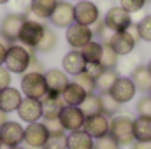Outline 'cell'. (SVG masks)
Returning a JSON list of instances; mask_svg holds the SVG:
<instances>
[{
	"label": "cell",
	"instance_id": "603a6c76",
	"mask_svg": "<svg viewBox=\"0 0 151 149\" xmlns=\"http://www.w3.org/2000/svg\"><path fill=\"white\" fill-rule=\"evenodd\" d=\"M134 139L137 142L151 140V116H137L134 119Z\"/></svg>",
	"mask_w": 151,
	"mask_h": 149
},
{
	"label": "cell",
	"instance_id": "4fadbf2b",
	"mask_svg": "<svg viewBox=\"0 0 151 149\" xmlns=\"http://www.w3.org/2000/svg\"><path fill=\"white\" fill-rule=\"evenodd\" d=\"M18 116L23 123L30 125V123H37L42 119V104L37 98H28V97H23L19 107H18Z\"/></svg>",
	"mask_w": 151,
	"mask_h": 149
},
{
	"label": "cell",
	"instance_id": "277c9868",
	"mask_svg": "<svg viewBox=\"0 0 151 149\" xmlns=\"http://www.w3.org/2000/svg\"><path fill=\"white\" fill-rule=\"evenodd\" d=\"M44 30H46V25H44V23H40L37 19L27 18L25 23H23V27H21V30H19L18 40L21 42V46H25V47L35 51V47L39 46V42L44 37Z\"/></svg>",
	"mask_w": 151,
	"mask_h": 149
},
{
	"label": "cell",
	"instance_id": "2e32d148",
	"mask_svg": "<svg viewBox=\"0 0 151 149\" xmlns=\"http://www.w3.org/2000/svg\"><path fill=\"white\" fill-rule=\"evenodd\" d=\"M44 81H46V88H47V93L49 95H56L60 97L62 91L67 88V84L70 82L67 74L63 70H58V69H51L47 72H44Z\"/></svg>",
	"mask_w": 151,
	"mask_h": 149
},
{
	"label": "cell",
	"instance_id": "7dc6e473",
	"mask_svg": "<svg viewBox=\"0 0 151 149\" xmlns=\"http://www.w3.org/2000/svg\"><path fill=\"white\" fill-rule=\"evenodd\" d=\"M11 0H0V5H5V4H9Z\"/></svg>",
	"mask_w": 151,
	"mask_h": 149
},
{
	"label": "cell",
	"instance_id": "cb8c5ba5",
	"mask_svg": "<svg viewBox=\"0 0 151 149\" xmlns=\"http://www.w3.org/2000/svg\"><path fill=\"white\" fill-rule=\"evenodd\" d=\"M93 139L84 132L77 130L67 135V149H93Z\"/></svg>",
	"mask_w": 151,
	"mask_h": 149
},
{
	"label": "cell",
	"instance_id": "ab89813d",
	"mask_svg": "<svg viewBox=\"0 0 151 149\" xmlns=\"http://www.w3.org/2000/svg\"><path fill=\"white\" fill-rule=\"evenodd\" d=\"M99 35H100V42H102V44H109V40H111V37L114 35V32L109 30L104 23H100V25H99Z\"/></svg>",
	"mask_w": 151,
	"mask_h": 149
},
{
	"label": "cell",
	"instance_id": "ffe728a7",
	"mask_svg": "<svg viewBox=\"0 0 151 149\" xmlns=\"http://www.w3.org/2000/svg\"><path fill=\"white\" fill-rule=\"evenodd\" d=\"M88 93L79 86V84H76V82H69L67 84V88L62 91V95H60V98H62V102H63V105H70V107H79L81 104H83V100H84V97H86Z\"/></svg>",
	"mask_w": 151,
	"mask_h": 149
},
{
	"label": "cell",
	"instance_id": "ac0fdd59",
	"mask_svg": "<svg viewBox=\"0 0 151 149\" xmlns=\"http://www.w3.org/2000/svg\"><path fill=\"white\" fill-rule=\"evenodd\" d=\"M23 100V93L18 90V88H12V86H7L5 90L0 91V111L4 112H16L19 104Z\"/></svg>",
	"mask_w": 151,
	"mask_h": 149
},
{
	"label": "cell",
	"instance_id": "f6af8a7d",
	"mask_svg": "<svg viewBox=\"0 0 151 149\" xmlns=\"http://www.w3.org/2000/svg\"><path fill=\"white\" fill-rule=\"evenodd\" d=\"M7 119H9V117H7V112L0 111V126H2V125H4V123L7 121Z\"/></svg>",
	"mask_w": 151,
	"mask_h": 149
},
{
	"label": "cell",
	"instance_id": "44dd1931",
	"mask_svg": "<svg viewBox=\"0 0 151 149\" xmlns=\"http://www.w3.org/2000/svg\"><path fill=\"white\" fill-rule=\"evenodd\" d=\"M40 104H42V119H55L63 109L62 98L56 95H49V93H46V97L40 100Z\"/></svg>",
	"mask_w": 151,
	"mask_h": 149
},
{
	"label": "cell",
	"instance_id": "8d00e7d4",
	"mask_svg": "<svg viewBox=\"0 0 151 149\" xmlns=\"http://www.w3.org/2000/svg\"><path fill=\"white\" fill-rule=\"evenodd\" d=\"M93 149H119V144L114 140L111 135H106V137L95 139V142H93Z\"/></svg>",
	"mask_w": 151,
	"mask_h": 149
},
{
	"label": "cell",
	"instance_id": "83f0119b",
	"mask_svg": "<svg viewBox=\"0 0 151 149\" xmlns=\"http://www.w3.org/2000/svg\"><path fill=\"white\" fill-rule=\"evenodd\" d=\"M79 109L83 111V114L88 117V116H93V114H99L102 112V104H100V95L97 93H88L83 100V104L79 105Z\"/></svg>",
	"mask_w": 151,
	"mask_h": 149
},
{
	"label": "cell",
	"instance_id": "52a82bcc",
	"mask_svg": "<svg viewBox=\"0 0 151 149\" xmlns=\"http://www.w3.org/2000/svg\"><path fill=\"white\" fill-rule=\"evenodd\" d=\"M25 19H27V16H23V14H14V12L5 14L0 21V35L9 44H14L19 37V30H21Z\"/></svg>",
	"mask_w": 151,
	"mask_h": 149
},
{
	"label": "cell",
	"instance_id": "f1b7e54d",
	"mask_svg": "<svg viewBox=\"0 0 151 149\" xmlns=\"http://www.w3.org/2000/svg\"><path fill=\"white\" fill-rule=\"evenodd\" d=\"M56 44H58L56 34H55L49 27H46L44 37H42V40L39 42V46L35 47V51H37V53H49V51H53V49L56 47Z\"/></svg>",
	"mask_w": 151,
	"mask_h": 149
},
{
	"label": "cell",
	"instance_id": "7bdbcfd3",
	"mask_svg": "<svg viewBox=\"0 0 151 149\" xmlns=\"http://www.w3.org/2000/svg\"><path fill=\"white\" fill-rule=\"evenodd\" d=\"M102 70H104V69H102L99 63H90V65H86V72L91 75V77H97Z\"/></svg>",
	"mask_w": 151,
	"mask_h": 149
},
{
	"label": "cell",
	"instance_id": "c3c4849f",
	"mask_svg": "<svg viewBox=\"0 0 151 149\" xmlns=\"http://www.w3.org/2000/svg\"><path fill=\"white\" fill-rule=\"evenodd\" d=\"M146 67H148V72H150V74H151V60H150V63H148Z\"/></svg>",
	"mask_w": 151,
	"mask_h": 149
},
{
	"label": "cell",
	"instance_id": "ee69618b",
	"mask_svg": "<svg viewBox=\"0 0 151 149\" xmlns=\"http://www.w3.org/2000/svg\"><path fill=\"white\" fill-rule=\"evenodd\" d=\"M132 149H151V140L150 142H134L132 144Z\"/></svg>",
	"mask_w": 151,
	"mask_h": 149
},
{
	"label": "cell",
	"instance_id": "816d5d0a",
	"mask_svg": "<svg viewBox=\"0 0 151 149\" xmlns=\"http://www.w3.org/2000/svg\"><path fill=\"white\" fill-rule=\"evenodd\" d=\"M77 2H79V0H77Z\"/></svg>",
	"mask_w": 151,
	"mask_h": 149
},
{
	"label": "cell",
	"instance_id": "e575fe53",
	"mask_svg": "<svg viewBox=\"0 0 151 149\" xmlns=\"http://www.w3.org/2000/svg\"><path fill=\"white\" fill-rule=\"evenodd\" d=\"M9 9L14 14L28 16L30 14V0H11L9 2Z\"/></svg>",
	"mask_w": 151,
	"mask_h": 149
},
{
	"label": "cell",
	"instance_id": "74e56055",
	"mask_svg": "<svg viewBox=\"0 0 151 149\" xmlns=\"http://www.w3.org/2000/svg\"><path fill=\"white\" fill-rule=\"evenodd\" d=\"M135 111L139 116H151V97H142L137 102Z\"/></svg>",
	"mask_w": 151,
	"mask_h": 149
},
{
	"label": "cell",
	"instance_id": "1f68e13d",
	"mask_svg": "<svg viewBox=\"0 0 151 149\" xmlns=\"http://www.w3.org/2000/svg\"><path fill=\"white\" fill-rule=\"evenodd\" d=\"M42 149H67V135L65 132L60 133H49L46 144Z\"/></svg>",
	"mask_w": 151,
	"mask_h": 149
},
{
	"label": "cell",
	"instance_id": "d6a6232c",
	"mask_svg": "<svg viewBox=\"0 0 151 149\" xmlns=\"http://www.w3.org/2000/svg\"><path fill=\"white\" fill-rule=\"evenodd\" d=\"M72 82L79 84L86 93H95V77H91L86 70H84V72H81V74H77V75H74Z\"/></svg>",
	"mask_w": 151,
	"mask_h": 149
},
{
	"label": "cell",
	"instance_id": "f35d334b",
	"mask_svg": "<svg viewBox=\"0 0 151 149\" xmlns=\"http://www.w3.org/2000/svg\"><path fill=\"white\" fill-rule=\"evenodd\" d=\"M42 123H44V126L47 128L49 133H60V132H65L58 117H55V119H42Z\"/></svg>",
	"mask_w": 151,
	"mask_h": 149
},
{
	"label": "cell",
	"instance_id": "30bf717a",
	"mask_svg": "<svg viewBox=\"0 0 151 149\" xmlns=\"http://www.w3.org/2000/svg\"><path fill=\"white\" fill-rule=\"evenodd\" d=\"M109 126H111V117H107L106 114L99 112V114L88 116L84 119L83 130L95 140V139H100V137L109 135Z\"/></svg>",
	"mask_w": 151,
	"mask_h": 149
},
{
	"label": "cell",
	"instance_id": "bcb514c9",
	"mask_svg": "<svg viewBox=\"0 0 151 149\" xmlns=\"http://www.w3.org/2000/svg\"><path fill=\"white\" fill-rule=\"evenodd\" d=\"M5 149H27V148H23V146H14V148H5Z\"/></svg>",
	"mask_w": 151,
	"mask_h": 149
},
{
	"label": "cell",
	"instance_id": "681fc988",
	"mask_svg": "<svg viewBox=\"0 0 151 149\" xmlns=\"http://www.w3.org/2000/svg\"><path fill=\"white\" fill-rule=\"evenodd\" d=\"M0 149H4V144H2V139H0Z\"/></svg>",
	"mask_w": 151,
	"mask_h": 149
},
{
	"label": "cell",
	"instance_id": "7a4b0ae2",
	"mask_svg": "<svg viewBox=\"0 0 151 149\" xmlns=\"http://www.w3.org/2000/svg\"><path fill=\"white\" fill-rule=\"evenodd\" d=\"M109 135L119 146H128L134 144V119L130 116H114L111 117V126H109Z\"/></svg>",
	"mask_w": 151,
	"mask_h": 149
},
{
	"label": "cell",
	"instance_id": "ba28073f",
	"mask_svg": "<svg viewBox=\"0 0 151 149\" xmlns=\"http://www.w3.org/2000/svg\"><path fill=\"white\" fill-rule=\"evenodd\" d=\"M23 135H25V126L19 121H11L7 119L0 126V139L4 148H14L23 144Z\"/></svg>",
	"mask_w": 151,
	"mask_h": 149
},
{
	"label": "cell",
	"instance_id": "d590c367",
	"mask_svg": "<svg viewBox=\"0 0 151 149\" xmlns=\"http://www.w3.org/2000/svg\"><path fill=\"white\" fill-rule=\"evenodd\" d=\"M148 0H119V7L125 9L128 14H134V12H139L144 5H146Z\"/></svg>",
	"mask_w": 151,
	"mask_h": 149
},
{
	"label": "cell",
	"instance_id": "5b68a950",
	"mask_svg": "<svg viewBox=\"0 0 151 149\" xmlns=\"http://www.w3.org/2000/svg\"><path fill=\"white\" fill-rule=\"evenodd\" d=\"M99 19H100V11L95 2L79 0L74 5V23L91 27V25H97Z\"/></svg>",
	"mask_w": 151,
	"mask_h": 149
},
{
	"label": "cell",
	"instance_id": "7402d4cb",
	"mask_svg": "<svg viewBox=\"0 0 151 149\" xmlns=\"http://www.w3.org/2000/svg\"><path fill=\"white\" fill-rule=\"evenodd\" d=\"M118 70L116 69H104L100 74L95 77V90L102 95V93H109L111 88L114 86V82L118 81Z\"/></svg>",
	"mask_w": 151,
	"mask_h": 149
},
{
	"label": "cell",
	"instance_id": "4316f807",
	"mask_svg": "<svg viewBox=\"0 0 151 149\" xmlns=\"http://www.w3.org/2000/svg\"><path fill=\"white\" fill-rule=\"evenodd\" d=\"M130 81L134 82L135 90H139V91H151V74L148 72V67L139 65L132 72Z\"/></svg>",
	"mask_w": 151,
	"mask_h": 149
},
{
	"label": "cell",
	"instance_id": "f907efd6",
	"mask_svg": "<svg viewBox=\"0 0 151 149\" xmlns=\"http://www.w3.org/2000/svg\"><path fill=\"white\" fill-rule=\"evenodd\" d=\"M150 97H151V91H150Z\"/></svg>",
	"mask_w": 151,
	"mask_h": 149
},
{
	"label": "cell",
	"instance_id": "9c48e42d",
	"mask_svg": "<svg viewBox=\"0 0 151 149\" xmlns=\"http://www.w3.org/2000/svg\"><path fill=\"white\" fill-rule=\"evenodd\" d=\"M132 14H128L125 9L118 7H109L106 16H104V25L113 30V32H125L132 25Z\"/></svg>",
	"mask_w": 151,
	"mask_h": 149
},
{
	"label": "cell",
	"instance_id": "f546056e",
	"mask_svg": "<svg viewBox=\"0 0 151 149\" xmlns=\"http://www.w3.org/2000/svg\"><path fill=\"white\" fill-rule=\"evenodd\" d=\"M118 54L113 51V47L109 44H104V49H102V56H100V62L99 65L102 69H116L118 67Z\"/></svg>",
	"mask_w": 151,
	"mask_h": 149
},
{
	"label": "cell",
	"instance_id": "7c38bea8",
	"mask_svg": "<svg viewBox=\"0 0 151 149\" xmlns=\"http://www.w3.org/2000/svg\"><path fill=\"white\" fill-rule=\"evenodd\" d=\"M65 39H67V42H69V46L72 49H81L90 40H93V30L90 27H84V25H79V23H72L67 28V32H65Z\"/></svg>",
	"mask_w": 151,
	"mask_h": 149
},
{
	"label": "cell",
	"instance_id": "5bb4252c",
	"mask_svg": "<svg viewBox=\"0 0 151 149\" xmlns=\"http://www.w3.org/2000/svg\"><path fill=\"white\" fill-rule=\"evenodd\" d=\"M49 21L58 28H69L74 23V5L60 0L53 11V14L49 16Z\"/></svg>",
	"mask_w": 151,
	"mask_h": 149
},
{
	"label": "cell",
	"instance_id": "6da1fadb",
	"mask_svg": "<svg viewBox=\"0 0 151 149\" xmlns=\"http://www.w3.org/2000/svg\"><path fill=\"white\" fill-rule=\"evenodd\" d=\"M32 54H34V49H28V47L18 46V44H11L7 47L4 67L11 74H25V72H28Z\"/></svg>",
	"mask_w": 151,
	"mask_h": 149
},
{
	"label": "cell",
	"instance_id": "8fae6325",
	"mask_svg": "<svg viewBox=\"0 0 151 149\" xmlns=\"http://www.w3.org/2000/svg\"><path fill=\"white\" fill-rule=\"evenodd\" d=\"M58 119L63 126L65 132H77V130H83L84 126V119L86 116L83 114V111L79 107H70V105H63V109L58 114Z\"/></svg>",
	"mask_w": 151,
	"mask_h": 149
},
{
	"label": "cell",
	"instance_id": "e0dca14e",
	"mask_svg": "<svg viewBox=\"0 0 151 149\" xmlns=\"http://www.w3.org/2000/svg\"><path fill=\"white\" fill-rule=\"evenodd\" d=\"M135 39L132 37L127 30L125 32H114V35L109 40V46L113 47V51L118 56H127V54H132L134 49H135Z\"/></svg>",
	"mask_w": 151,
	"mask_h": 149
},
{
	"label": "cell",
	"instance_id": "4dcf8cb0",
	"mask_svg": "<svg viewBox=\"0 0 151 149\" xmlns=\"http://www.w3.org/2000/svg\"><path fill=\"white\" fill-rule=\"evenodd\" d=\"M100 104H102V114H106L107 117L118 114L119 109H121V104H118L109 93H102L100 95Z\"/></svg>",
	"mask_w": 151,
	"mask_h": 149
},
{
	"label": "cell",
	"instance_id": "3957f363",
	"mask_svg": "<svg viewBox=\"0 0 151 149\" xmlns=\"http://www.w3.org/2000/svg\"><path fill=\"white\" fill-rule=\"evenodd\" d=\"M19 91L23 93V97L28 98H37L42 100L47 93L46 88V81L42 72H25L21 75V82H19Z\"/></svg>",
	"mask_w": 151,
	"mask_h": 149
},
{
	"label": "cell",
	"instance_id": "60d3db41",
	"mask_svg": "<svg viewBox=\"0 0 151 149\" xmlns=\"http://www.w3.org/2000/svg\"><path fill=\"white\" fill-rule=\"evenodd\" d=\"M7 86H11V72L2 65L0 67V91L5 90Z\"/></svg>",
	"mask_w": 151,
	"mask_h": 149
},
{
	"label": "cell",
	"instance_id": "484cf974",
	"mask_svg": "<svg viewBox=\"0 0 151 149\" xmlns=\"http://www.w3.org/2000/svg\"><path fill=\"white\" fill-rule=\"evenodd\" d=\"M102 49H104V44L100 40H90L86 46H83L79 51L86 62V65L90 63H99L100 62V56H102Z\"/></svg>",
	"mask_w": 151,
	"mask_h": 149
},
{
	"label": "cell",
	"instance_id": "8992f818",
	"mask_svg": "<svg viewBox=\"0 0 151 149\" xmlns=\"http://www.w3.org/2000/svg\"><path fill=\"white\" fill-rule=\"evenodd\" d=\"M47 137H49V132H47V128L44 126L42 121L30 123V125L25 126L23 144L27 146V149H42Z\"/></svg>",
	"mask_w": 151,
	"mask_h": 149
},
{
	"label": "cell",
	"instance_id": "9a60e30c",
	"mask_svg": "<svg viewBox=\"0 0 151 149\" xmlns=\"http://www.w3.org/2000/svg\"><path fill=\"white\" fill-rule=\"evenodd\" d=\"M135 86H134V82L130 81V77H118V81L114 82V86L111 88V91H109V95L113 97L114 100L118 102V104H127V102H130L134 97H135Z\"/></svg>",
	"mask_w": 151,
	"mask_h": 149
},
{
	"label": "cell",
	"instance_id": "d6986e66",
	"mask_svg": "<svg viewBox=\"0 0 151 149\" xmlns=\"http://www.w3.org/2000/svg\"><path fill=\"white\" fill-rule=\"evenodd\" d=\"M62 67H63V72L65 74L77 75V74H81V72L86 70V62H84V58H83V54H81L79 49H72V51H69L63 56Z\"/></svg>",
	"mask_w": 151,
	"mask_h": 149
},
{
	"label": "cell",
	"instance_id": "b9f144b4",
	"mask_svg": "<svg viewBox=\"0 0 151 149\" xmlns=\"http://www.w3.org/2000/svg\"><path fill=\"white\" fill-rule=\"evenodd\" d=\"M9 46H11V44L0 35V67H2L4 62H5V54H7V47H9Z\"/></svg>",
	"mask_w": 151,
	"mask_h": 149
},
{
	"label": "cell",
	"instance_id": "836d02e7",
	"mask_svg": "<svg viewBox=\"0 0 151 149\" xmlns=\"http://www.w3.org/2000/svg\"><path fill=\"white\" fill-rule=\"evenodd\" d=\"M137 30H139V39H141V40L151 42V16L142 18V19L137 23Z\"/></svg>",
	"mask_w": 151,
	"mask_h": 149
},
{
	"label": "cell",
	"instance_id": "d4e9b609",
	"mask_svg": "<svg viewBox=\"0 0 151 149\" xmlns=\"http://www.w3.org/2000/svg\"><path fill=\"white\" fill-rule=\"evenodd\" d=\"M58 2L60 0H30V14L40 19H49Z\"/></svg>",
	"mask_w": 151,
	"mask_h": 149
}]
</instances>
